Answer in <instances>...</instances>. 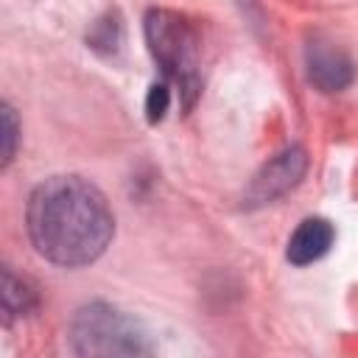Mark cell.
Here are the masks:
<instances>
[{"instance_id":"6da1fadb","label":"cell","mask_w":358,"mask_h":358,"mask_svg":"<svg viewBox=\"0 0 358 358\" xmlns=\"http://www.w3.org/2000/svg\"><path fill=\"white\" fill-rule=\"evenodd\" d=\"M25 227L34 249L53 266L81 268L95 263L115 235L106 196L84 176H50L28 199Z\"/></svg>"},{"instance_id":"7a4b0ae2","label":"cell","mask_w":358,"mask_h":358,"mask_svg":"<svg viewBox=\"0 0 358 358\" xmlns=\"http://www.w3.org/2000/svg\"><path fill=\"white\" fill-rule=\"evenodd\" d=\"M148 50L165 81L179 87L185 109L201 92V31L199 25L171 8H151L143 20Z\"/></svg>"},{"instance_id":"3957f363","label":"cell","mask_w":358,"mask_h":358,"mask_svg":"<svg viewBox=\"0 0 358 358\" xmlns=\"http://www.w3.org/2000/svg\"><path fill=\"white\" fill-rule=\"evenodd\" d=\"M70 347L76 355H151L148 330L126 310L90 302L70 322Z\"/></svg>"},{"instance_id":"277c9868","label":"cell","mask_w":358,"mask_h":358,"mask_svg":"<svg viewBox=\"0 0 358 358\" xmlns=\"http://www.w3.org/2000/svg\"><path fill=\"white\" fill-rule=\"evenodd\" d=\"M308 171V154L299 148V145H288L285 151L274 154L257 173L255 179L249 182L246 187V196H243V204L246 207H263V204H271L274 199L285 196L288 190H294L302 176Z\"/></svg>"},{"instance_id":"5b68a950","label":"cell","mask_w":358,"mask_h":358,"mask_svg":"<svg viewBox=\"0 0 358 358\" xmlns=\"http://www.w3.org/2000/svg\"><path fill=\"white\" fill-rule=\"evenodd\" d=\"M305 67H308V81L319 92H341L355 81L352 59L333 39L322 34H313L305 45Z\"/></svg>"},{"instance_id":"8992f818","label":"cell","mask_w":358,"mask_h":358,"mask_svg":"<svg viewBox=\"0 0 358 358\" xmlns=\"http://www.w3.org/2000/svg\"><path fill=\"white\" fill-rule=\"evenodd\" d=\"M336 241V229L327 218H305L288 238L285 257L294 266H310L322 260Z\"/></svg>"},{"instance_id":"52a82bcc","label":"cell","mask_w":358,"mask_h":358,"mask_svg":"<svg viewBox=\"0 0 358 358\" xmlns=\"http://www.w3.org/2000/svg\"><path fill=\"white\" fill-rule=\"evenodd\" d=\"M0 299H3V322L11 324L17 316H25L36 305V291L28 285V280L17 277L8 266L3 268V282H0Z\"/></svg>"},{"instance_id":"ba28073f","label":"cell","mask_w":358,"mask_h":358,"mask_svg":"<svg viewBox=\"0 0 358 358\" xmlns=\"http://www.w3.org/2000/svg\"><path fill=\"white\" fill-rule=\"evenodd\" d=\"M87 42H90L92 50H98L103 56H112L120 48V42H123V22H120V17L109 11L106 17L95 20L92 31L87 34Z\"/></svg>"},{"instance_id":"9c48e42d","label":"cell","mask_w":358,"mask_h":358,"mask_svg":"<svg viewBox=\"0 0 358 358\" xmlns=\"http://www.w3.org/2000/svg\"><path fill=\"white\" fill-rule=\"evenodd\" d=\"M168 109H171V87H168V81L151 84L148 98H145V115H148V123H159V120L165 117Z\"/></svg>"},{"instance_id":"30bf717a","label":"cell","mask_w":358,"mask_h":358,"mask_svg":"<svg viewBox=\"0 0 358 358\" xmlns=\"http://www.w3.org/2000/svg\"><path fill=\"white\" fill-rule=\"evenodd\" d=\"M17 137H20V126H17L14 109L3 103V168H8V162L17 154Z\"/></svg>"}]
</instances>
